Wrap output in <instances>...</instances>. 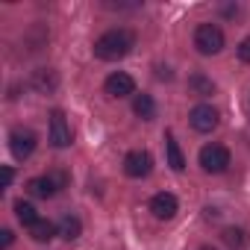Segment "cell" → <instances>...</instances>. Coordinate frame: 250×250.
<instances>
[{
	"label": "cell",
	"mask_w": 250,
	"mask_h": 250,
	"mask_svg": "<svg viewBox=\"0 0 250 250\" xmlns=\"http://www.w3.org/2000/svg\"><path fill=\"white\" fill-rule=\"evenodd\" d=\"M30 235H33V241H50V238L59 235V224H53V221H47V218H39V221L30 227Z\"/></svg>",
	"instance_id": "12"
},
{
	"label": "cell",
	"mask_w": 250,
	"mask_h": 250,
	"mask_svg": "<svg viewBox=\"0 0 250 250\" xmlns=\"http://www.w3.org/2000/svg\"><path fill=\"white\" fill-rule=\"evenodd\" d=\"M188 88H191L194 94H200V97H209V94L215 91V83L206 80L203 74H194V77H188Z\"/></svg>",
	"instance_id": "17"
},
{
	"label": "cell",
	"mask_w": 250,
	"mask_h": 250,
	"mask_svg": "<svg viewBox=\"0 0 250 250\" xmlns=\"http://www.w3.org/2000/svg\"><path fill=\"white\" fill-rule=\"evenodd\" d=\"M33 85L39 88V91H53L56 88V74L53 71H36V77H33Z\"/></svg>",
	"instance_id": "18"
},
{
	"label": "cell",
	"mask_w": 250,
	"mask_h": 250,
	"mask_svg": "<svg viewBox=\"0 0 250 250\" xmlns=\"http://www.w3.org/2000/svg\"><path fill=\"white\" fill-rule=\"evenodd\" d=\"M153 171V156L147 150H130L124 156V174L133 177V180H142V177H150Z\"/></svg>",
	"instance_id": "5"
},
{
	"label": "cell",
	"mask_w": 250,
	"mask_h": 250,
	"mask_svg": "<svg viewBox=\"0 0 250 250\" xmlns=\"http://www.w3.org/2000/svg\"><path fill=\"white\" fill-rule=\"evenodd\" d=\"M50 145L59 147V150L71 145V127H68L62 109H53V112H50Z\"/></svg>",
	"instance_id": "8"
},
{
	"label": "cell",
	"mask_w": 250,
	"mask_h": 250,
	"mask_svg": "<svg viewBox=\"0 0 250 250\" xmlns=\"http://www.w3.org/2000/svg\"><path fill=\"white\" fill-rule=\"evenodd\" d=\"M36 145H39V139H36V133H33V130L15 127V130L9 133V150H12V156H15L18 162L30 159V156L36 153Z\"/></svg>",
	"instance_id": "4"
},
{
	"label": "cell",
	"mask_w": 250,
	"mask_h": 250,
	"mask_svg": "<svg viewBox=\"0 0 250 250\" xmlns=\"http://www.w3.org/2000/svg\"><path fill=\"white\" fill-rule=\"evenodd\" d=\"M165 153H168V165L180 174V171L186 168V156H183V150H180V145H177L174 133H165Z\"/></svg>",
	"instance_id": "11"
},
{
	"label": "cell",
	"mask_w": 250,
	"mask_h": 250,
	"mask_svg": "<svg viewBox=\"0 0 250 250\" xmlns=\"http://www.w3.org/2000/svg\"><path fill=\"white\" fill-rule=\"evenodd\" d=\"M15 218H18V221H21L27 229H30V227L39 221V215H36V206H33V203H27V200H18V203H15Z\"/></svg>",
	"instance_id": "15"
},
{
	"label": "cell",
	"mask_w": 250,
	"mask_h": 250,
	"mask_svg": "<svg viewBox=\"0 0 250 250\" xmlns=\"http://www.w3.org/2000/svg\"><path fill=\"white\" fill-rule=\"evenodd\" d=\"M177 209H180V203H177V197H174L171 191H159V194H153V200H150V212H153L156 221H171V218L177 215Z\"/></svg>",
	"instance_id": "9"
},
{
	"label": "cell",
	"mask_w": 250,
	"mask_h": 250,
	"mask_svg": "<svg viewBox=\"0 0 250 250\" xmlns=\"http://www.w3.org/2000/svg\"><path fill=\"white\" fill-rule=\"evenodd\" d=\"M133 47H136V36H133L130 30L118 27V30L103 33V36L94 42V56L103 59V62H118V59L127 56Z\"/></svg>",
	"instance_id": "1"
},
{
	"label": "cell",
	"mask_w": 250,
	"mask_h": 250,
	"mask_svg": "<svg viewBox=\"0 0 250 250\" xmlns=\"http://www.w3.org/2000/svg\"><path fill=\"white\" fill-rule=\"evenodd\" d=\"M12 241H15V235H12V229H3V232H0V247H12Z\"/></svg>",
	"instance_id": "20"
},
{
	"label": "cell",
	"mask_w": 250,
	"mask_h": 250,
	"mask_svg": "<svg viewBox=\"0 0 250 250\" xmlns=\"http://www.w3.org/2000/svg\"><path fill=\"white\" fill-rule=\"evenodd\" d=\"M12 180H15V171H12L9 165H3V188H9V186H12Z\"/></svg>",
	"instance_id": "21"
},
{
	"label": "cell",
	"mask_w": 250,
	"mask_h": 250,
	"mask_svg": "<svg viewBox=\"0 0 250 250\" xmlns=\"http://www.w3.org/2000/svg\"><path fill=\"white\" fill-rule=\"evenodd\" d=\"M103 88H106L109 97H130V94H136V80L130 74H124V71H115V74L106 77Z\"/></svg>",
	"instance_id": "7"
},
{
	"label": "cell",
	"mask_w": 250,
	"mask_h": 250,
	"mask_svg": "<svg viewBox=\"0 0 250 250\" xmlns=\"http://www.w3.org/2000/svg\"><path fill=\"white\" fill-rule=\"evenodd\" d=\"M156 77H159V80H171L174 74H171V68H162V65H159V68H156Z\"/></svg>",
	"instance_id": "22"
},
{
	"label": "cell",
	"mask_w": 250,
	"mask_h": 250,
	"mask_svg": "<svg viewBox=\"0 0 250 250\" xmlns=\"http://www.w3.org/2000/svg\"><path fill=\"white\" fill-rule=\"evenodd\" d=\"M200 250H215V247H209V244H206V247H200Z\"/></svg>",
	"instance_id": "23"
},
{
	"label": "cell",
	"mask_w": 250,
	"mask_h": 250,
	"mask_svg": "<svg viewBox=\"0 0 250 250\" xmlns=\"http://www.w3.org/2000/svg\"><path fill=\"white\" fill-rule=\"evenodd\" d=\"M59 235H62L65 241L80 238V235H83V224H80V218H77V215H62V221H59Z\"/></svg>",
	"instance_id": "14"
},
{
	"label": "cell",
	"mask_w": 250,
	"mask_h": 250,
	"mask_svg": "<svg viewBox=\"0 0 250 250\" xmlns=\"http://www.w3.org/2000/svg\"><path fill=\"white\" fill-rule=\"evenodd\" d=\"M188 121H191V127H194L197 133H212L218 124H221V115H218V109H215V106L200 103V106H194V109H191Z\"/></svg>",
	"instance_id": "6"
},
{
	"label": "cell",
	"mask_w": 250,
	"mask_h": 250,
	"mask_svg": "<svg viewBox=\"0 0 250 250\" xmlns=\"http://www.w3.org/2000/svg\"><path fill=\"white\" fill-rule=\"evenodd\" d=\"M27 188H30V194L33 197H42V200H47V197H53L56 191H59V186H56V180L47 174V177H33L30 183H27Z\"/></svg>",
	"instance_id": "10"
},
{
	"label": "cell",
	"mask_w": 250,
	"mask_h": 250,
	"mask_svg": "<svg viewBox=\"0 0 250 250\" xmlns=\"http://www.w3.org/2000/svg\"><path fill=\"white\" fill-rule=\"evenodd\" d=\"M133 112L142 118V121H153L156 118V103L150 94H136L133 97Z\"/></svg>",
	"instance_id": "13"
},
{
	"label": "cell",
	"mask_w": 250,
	"mask_h": 250,
	"mask_svg": "<svg viewBox=\"0 0 250 250\" xmlns=\"http://www.w3.org/2000/svg\"><path fill=\"white\" fill-rule=\"evenodd\" d=\"M197 159H200V168L206 174H224L229 168V150L224 145H203Z\"/></svg>",
	"instance_id": "3"
},
{
	"label": "cell",
	"mask_w": 250,
	"mask_h": 250,
	"mask_svg": "<svg viewBox=\"0 0 250 250\" xmlns=\"http://www.w3.org/2000/svg\"><path fill=\"white\" fill-rule=\"evenodd\" d=\"M221 238H224V244H227L229 250H241V247H244V241H247L244 229H238V227H227V229L221 232Z\"/></svg>",
	"instance_id": "16"
},
{
	"label": "cell",
	"mask_w": 250,
	"mask_h": 250,
	"mask_svg": "<svg viewBox=\"0 0 250 250\" xmlns=\"http://www.w3.org/2000/svg\"><path fill=\"white\" fill-rule=\"evenodd\" d=\"M238 59L250 65V36H247V39H244V42L238 44Z\"/></svg>",
	"instance_id": "19"
},
{
	"label": "cell",
	"mask_w": 250,
	"mask_h": 250,
	"mask_svg": "<svg viewBox=\"0 0 250 250\" xmlns=\"http://www.w3.org/2000/svg\"><path fill=\"white\" fill-rule=\"evenodd\" d=\"M194 47L203 53V56H215L224 50V33L218 24H200L194 30Z\"/></svg>",
	"instance_id": "2"
}]
</instances>
